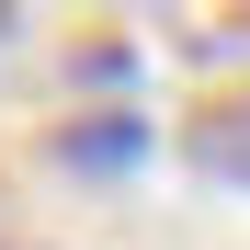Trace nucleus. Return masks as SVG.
Listing matches in <instances>:
<instances>
[{"mask_svg":"<svg viewBox=\"0 0 250 250\" xmlns=\"http://www.w3.org/2000/svg\"><path fill=\"white\" fill-rule=\"evenodd\" d=\"M0 250H23V239H0Z\"/></svg>","mask_w":250,"mask_h":250,"instance_id":"obj_3","label":"nucleus"},{"mask_svg":"<svg viewBox=\"0 0 250 250\" xmlns=\"http://www.w3.org/2000/svg\"><path fill=\"white\" fill-rule=\"evenodd\" d=\"M12 34H23V0H0V46H12Z\"/></svg>","mask_w":250,"mask_h":250,"instance_id":"obj_2","label":"nucleus"},{"mask_svg":"<svg viewBox=\"0 0 250 250\" xmlns=\"http://www.w3.org/2000/svg\"><path fill=\"white\" fill-rule=\"evenodd\" d=\"M182 159L205 182H228V193H250V91H228V103H205L193 125H182Z\"/></svg>","mask_w":250,"mask_h":250,"instance_id":"obj_1","label":"nucleus"}]
</instances>
